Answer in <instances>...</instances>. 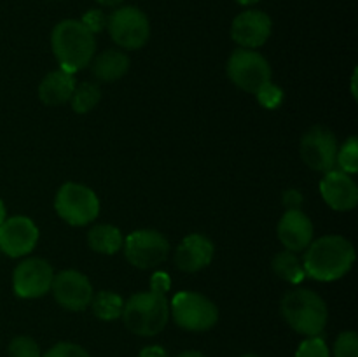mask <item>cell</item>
I'll return each mask as SVG.
<instances>
[{
    "instance_id": "obj_1",
    "label": "cell",
    "mask_w": 358,
    "mask_h": 357,
    "mask_svg": "<svg viewBox=\"0 0 358 357\" xmlns=\"http://www.w3.org/2000/svg\"><path fill=\"white\" fill-rule=\"evenodd\" d=\"M170 276L156 272L150 280V289L136 293L129 298L122 308L124 326L138 336L159 335L170 318V303L166 293L170 289Z\"/></svg>"
},
{
    "instance_id": "obj_2",
    "label": "cell",
    "mask_w": 358,
    "mask_h": 357,
    "mask_svg": "<svg viewBox=\"0 0 358 357\" xmlns=\"http://www.w3.org/2000/svg\"><path fill=\"white\" fill-rule=\"evenodd\" d=\"M355 262V248L352 241L339 234H327L311 241L304 254V272L320 282H332L352 270Z\"/></svg>"
},
{
    "instance_id": "obj_3",
    "label": "cell",
    "mask_w": 358,
    "mask_h": 357,
    "mask_svg": "<svg viewBox=\"0 0 358 357\" xmlns=\"http://www.w3.org/2000/svg\"><path fill=\"white\" fill-rule=\"evenodd\" d=\"M56 59L65 72H77L91 63L96 49L94 35L77 20H63L51 34Z\"/></svg>"
},
{
    "instance_id": "obj_4",
    "label": "cell",
    "mask_w": 358,
    "mask_h": 357,
    "mask_svg": "<svg viewBox=\"0 0 358 357\" xmlns=\"http://www.w3.org/2000/svg\"><path fill=\"white\" fill-rule=\"evenodd\" d=\"M282 315L287 324L304 336H320L327 326L329 310L325 301L311 289H294L282 300Z\"/></svg>"
},
{
    "instance_id": "obj_5",
    "label": "cell",
    "mask_w": 358,
    "mask_h": 357,
    "mask_svg": "<svg viewBox=\"0 0 358 357\" xmlns=\"http://www.w3.org/2000/svg\"><path fill=\"white\" fill-rule=\"evenodd\" d=\"M55 209L65 223L72 226H86L100 214V202L87 186L66 182L56 192Z\"/></svg>"
},
{
    "instance_id": "obj_6",
    "label": "cell",
    "mask_w": 358,
    "mask_h": 357,
    "mask_svg": "<svg viewBox=\"0 0 358 357\" xmlns=\"http://www.w3.org/2000/svg\"><path fill=\"white\" fill-rule=\"evenodd\" d=\"M170 314L185 331H208L219 321V310L212 300L199 293L182 290L171 300Z\"/></svg>"
},
{
    "instance_id": "obj_7",
    "label": "cell",
    "mask_w": 358,
    "mask_h": 357,
    "mask_svg": "<svg viewBox=\"0 0 358 357\" xmlns=\"http://www.w3.org/2000/svg\"><path fill=\"white\" fill-rule=\"evenodd\" d=\"M227 76L240 90L257 93L271 83V66L261 52L240 48L227 59Z\"/></svg>"
},
{
    "instance_id": "obj_8",
    "label": "cell",
    "mask_w": 358,
    "mask_h": 357,
    "mask_svg": "<svg viewBox=\"0 0 358 357\" xmlns=\"http://www.w3.org/2000/svg\"><path fill=\"white\" fill-rule=\"evenodd\" d=\"M107 28L112 41L122 49H140L150 37L149 18L131 6L115 9L107 18Z\"/></svg>"
},
{
    "instance_id": "obj_9",
    "label": "cell",
    "mask_w": 358,
    "mask_h": 357,
    "mask_svg": "<svg viewBox=\"0 0 358 357\" xmlns=\"http://www.w3.org/2000/svg\"><path fill=\"white\" fill-rule=\"evenodd\" d=\"M122 247L126 259L133 266L140 270H152L166 261L170 241L156 230H138L126 237Z\"/></svg>"
},
{
    "instance_id": "obj_10",
    "label": "cell",
    "mask_w": 358,
    "mask_h": 357,
    "mask_svg": "<svg viewBox=\"0 0 358 357\" xmlns=\"http://www.w3.org/2000/svg\"><path fill=\"white\" fill-rule=\"evenodd\" d=\"M55 272L45 259L30 258L16 266L13 273V289L23 300H35L51 290Z\"/></svg>"
},
{
    "instance_id": "obj_11",
    "label": "cell",
    "mask_w": 358,
    "mask_h": 357,
    "mask_svg": "<svg viewBox=\"0 0 358 357\" xmlns=\"http://www.w3.org/2000/svg\"><path fill=\"white\" fill-rule=\"evenodd\" d=\"M336 154L338 140L331 130L313 126L301 139V158L311 170L324 174L334 170Z\"/></svg>"
},
{
    "instance_id": "obj_12",
    "label": "cell",
    "mask_w": 358,
    "mask_h": 357,
    "mask_svg": "<svg viewBox=\"0 0 358 357\" xmlns=\"http://www.w3.org/2000/svg\"><path fill=\"white\" fill-rule=\"evenodd\" d=\"M51 290L59 307L72 312L86 310L94 296L90 279L76 270H65L55 275Z\"/></svg>"
},
{
    "instance_id": "obj_13",
    "label": "cell",
    "mask_w": 358,
    "mask_h": 357,
    "mask_svg": "<svg viewBox=\"0 0 358 357\" xmlns=\"http://www.w3.org/2000/svg\"><path fill=\"white\" fill-rule=\"evenodd\" d=\"M38 227L30 217L14 216L0 224V251L10 258H21L34 251Z\"/></svg>"
},
{
    "instance_id": "obj_14",
    "label": "cell",
    "mask_w": 358,
    "mask_h": 357,
    "mask_svg": "<svg viewBox=\"0 0 358 357\" xmlns=\"http://www.w3.org/2000/svg\"><path fill=\"white\" fill-rule=\"evenodd\" d=\"M271 18L262 10H245L238 14L231 27V37L243 49H255L266 44L271 35Z\"/></svg>"
},
{
    "instance_id": "obj_15",
    "label": "cell",
    "mask_w": 358,
    "mask_h": 357,
    "mask_svg": "<svg viewBox=\"0 0 358 357\" xmlns=\"http://www.w3.org/2000/svg\"><path fill=\"white\" fill-rule=\"evenodd\" d=\"M322 198L331 209L339 212L353 210L358 203V188L352 175L341 170H331L320 182Z\"/></svg>"
},
{
    "instance_id": "obj_16",
    "label": "cell",
    "mask_w": 358,
    "mask_h": 357,
    "mask_svg": "<svg viewBox=\"0 0 358 357\" xmlns=\"http://www.w3.org/2000/svg\"><path fill=\"white\" fill-rule=\"evenodd\" d=\"M278 238L285 251H306L313 241V223L303 210L289 209L278 223Z\"/></svg>"
},
{
    "instance_id": "obj_17",
    "label": "cell",
    "mask_w": 358,
    "mask_h": 357,
    "mask_svg": "<svg viewBox=\"0 0 358 357\" xmlns=\"http://www.w3.org/2000/svg\"><path fill=\"white\" fill-rule=\"evenodd\" d=\"M213 252H215V247L210 238L199 233L189 234L178 245L177 254H175V265L185 273L199 272L212 262Z\"/></svg>"
},
{
    "instance_id": "obj_18",
    "label": "cell",
    "mask_w": 358,
    "mask_h": 357,
    "mask_svg": "<svg viewBox=\"0 0 358 357\" xmlns=\"http://www.w3.org/2000/svg\"><path fill=\"white\" fill-rule=\"evenodd\" d=\"M76 84L73 74L65 72V70L49 72L38 84V98L51 107L63 105L70 100L73 90H76Z\"/></svg>"
},
{
    "instance_id": "obj_19",
    "label": "cell",
    "mask_w": 358,
    "mask_h": 357,
    "mask_svg": "<svg viewBox=\"0 0 358 357\" xmlns=\"http://www.w3.org/2000/svg\"><path fill=\"white\" fill-rule=\"evenodd\" d=\"M129 69V58L119 49H107L94 58L91 72L101 83H114L121 79Z\"/></svg>"
},
{
    "instance_id": "obj_20",
    "label": "cell",
    "mask_w": 358,
    "mask_h": 357,
    "mask_svg": "<svg viewBox=\"0 0 358 357\" xmlns=\"http://www.w3.org/2000/svg\"><path fill=\"white\" fill-rule=\"evenodd\" d=\"M121 231L110 224H96L87 233V245L100 254H115L122 248Z\"/></svg>"
},
{
    "instance_id": "obj_21",
    "label": "cell",
    "mask_w": 358,
    "mask_h": 357,
    "mask_svg": "<svg viewBox=\"0 0 358 357\" xmlns=\"http://www.w3.org/2000/svg\"><path fill=\"white\" fill-rule=\"evenodd\" d=\"M273 270L280 279L287 280L290 284H301L306 279L303 262L296 255V252L282 251L273 258Z\"/></svg>"
},
{
    "instance_id": "obj_22",
    "label": "cell",
    "mask_w": 358,
    "mask_h": 357,
    "mask_svg": "<svg viewBox=\"0 0 358 357\" xmlns=\"http://www.w3.org/2000/svg\"><path fill=\"white\" fill-rule=\"evenodd\" d=\"M90 307L100 321H115L122 315L124 300L112 290H100L93 296Z\"/></svg>"
},
{
    "instance_id": "obj_23",
    "label": "cell",
    "mask_w": 358,
    "mask_h": 357,
    "mask_svg": "<svg viewBox=\"0 0 358 357\" xmlns=\"http://www.w3.org/2000/svg\"><path fill=\"white\" fill-rule=\"evenodd\" d=\"M101 98V91L98 84L94 83H80L76 84L72 97H70V104L77 114H86V112L93 111L98 105Z\"/></svg>"
},
{
    "instance_id": "obj_24",
    "label": "cell",
    "mask_w": 358,
    "mask_h": 357,
    "mask_svg": "<svg viewBox=\"0 0 358 357\" xmlns=\"http://www.w3.org/2000/svg\"><path fill=\"white\" fill-rule=\"evenodd\" d=\"M336 163L339 164L341 172L353 175L358 172V140L355 135L350 136L341 147H338Z\"/></svg>"
},
{
    "instance_id": "obj_25",
    "label": "cell",
    "mask_w": 358,
    "mask_h": 357,
    "mask_svg": "<svg viewBox=\"0 0 358 357\" xmlns=\"http://www.w3.org/2000/svg\"><path fill=\"white\" fill-rule=\"evenodd\" d=\"M9 357H42L41 346L30 336H16L9 343Z\"/></svg>"
},
{
    "instance_id": "obj_26",
    "label": "cell",
    "mask_w": 358,
    "mask_h": 357,
    "mask_svg": "<svg viewBox=\"0 0 358 357\" xmlns=\"http://www.w3.org/2000/svg\"><path fill=\"white\" fill-rule=\"evenodd\" d=\"M296 357H331L329 346L320 336H310L297 349Z\"/></svg>"
},
{
    "instance_id": "obj_27",
    "label": "cell",
    "mask_w": 358,
    "mask_h": 357,
    "mask_svg": "<svg viewBox=\"0 0 358 357\" xmlns=\"http://www.w3.org/2000/svg\"><path fill=\"white\" fill-rule=\"evenodd\" d=\"M334 357H358V336L355 331H345L334 343Z\"/></svg>"
},
{
    "instance_id": "obj_28",
    "label": "cell",
    "mask_w": 358,
    "mask_h": 357,
    "mask_svg": "<svg viewBox=\"0 0 358 357\" xmlns=\"http://www.w3.org/2000/svg\"><path fill=\"white\" fill-rule=\"evenodd\" d=\"M257 100L262 107L266 108H276L283 100V91L273 83H268L264 88L257 91Z\"/></svg>"
},
{
    "instance_id": "obj_29",
    "label": "cell",
    "mask_w": 358,
    "mask_h": 357,
    "mask_svg": "<svg viewBox=\"0 0 358 357\" xmlns=\"http://www.w3.org/2000/svg\"><path fill=\"white\" fill-rule=\"evenodd\" d=\"M42 357H91L83 346L76 345V343H69V342H62L56 343L55 346L48 350Z\"/></svg>"
},
{
    "instance_id": "obj_30",
    "label": "cell",
    "mask_w": 358,
    "mask_h": 357,
    "mask_svg": "<svg viewBox=\"0 0 358 357\" xmlns=\"http://www.w3.org/2000/svg\"><path fill=\"white\" fill-rule=\"evenodd\" d=\"M80 23H83L84 27H86L87 30L94 35L107 27V16H105V14L98 9L87 10V13L83 16V20H80Z\"/></svg>"
},
{
    "instance_id": "obj_31",
    "label": "cell",
    "mask_w": 358,
    "mask_h": 357,
    "mask_svg": "<svg viewBox=\"0 0 358 357\" xmlns=\"http://www.w3.org/2000/svg\"><path fill=\"white\" fill-rule=\"evenodd\" d=\"M283 203L287 205V209H297V206L303 203V196H301L299 191H296V189H289V191H285V195H283Z\"/></svg>"
},
{
    "instance_id": "obj_32",
    "label": "cell",
    "mask_w": 358,
    "mask_h": 357,
    "mask_svg": "<svg viewBox=\"0 0 358 357\" xmlns=\"http://www.w3.org/2000/svg\"><path fill=\"white\" fill-rule=\"evenodd\" d=\"M140 357H170V356H168V352L163 349V346L150 345V346H145V349L140 352Z\"/></svg>"
},
{
    "instance_id": "obj_33",
    "label": "cell",
    "mask_w": 358,
    "mask_h": 357,
    "mask_svg": "<svg viewBox=\"0 0 358 357\" xmlns=\"http://www.w3.org/2000/svg\"><path fill=\"white\" fill-rule=\"evenodd\" d=\"M96 2L100 4V6H105V7H117V6H121L122 0H96Z\"/></svg>"
},
{
    "instance_id": "obj_34",
    "label": "cell",
    "mask_w": 358,
    "mask_h": 357,
    "mask_svg": "<svg viewBox=\"0 0 358 357\" xmlns=\"http://www.w3.org/2000/svg\"><path fill=\"white\" fill-rule=\"evenodd\" d=\"M357 79H358V72L355 70V72H353V76H352V94H353V98H358V91H357Z\"/></svg>"
},
{
    "instance_id": "obj_35",
    "label": "cell",
    "mask_w": 358,
    "mask_h": 357,
    "mask_svg": "<svg viewBox=\"0 0 358 357\" xmlns=\"http://www.w3.org/2000/svg\"><path fill=\"white\" fill-rule=\"evenodd\" d=\"M178 357H205L201 352H196V350H187V352H182Z\"/></svg>"
},
{
    "instance_id": "obj_36",
    "label": "cell",
    "mask_w": 358,
    "mask_h": 357,
    "mask_svg": "<svg viewBox=\"0 0 358 357\" xmlns=\"http://www.w3.org/2000/svg\"><path fill=\"white\" fill-rule=\"evenodd\" d=\"M6 220V206H3V202L0 200V224Z\"/></svg>"
},
{
    "instance_id": "obj_37",
    "label": "cell",
    "mask_w": 358,
    "mask_h": 357,
    "mask_svg": "<svg viewBox=\"0 0 358 357\" xmlns=\"http://www.w3.org/2000/svg\"><path fill=\"white\" fill-rule=\"evenodd\" d=\"M236 2L240 4V6H254V4L261 2V0H236Z\"/></svg>"
},
{
    "instance_id": "obj_38",
    "label": "cell",
    "mask_w": 358,
    "mask_h": 357,
    "mask_svg": "<svg viewBox=\"0 0 358 357\" xmlns=\"http://www.w3.org/2000/svg\"><path fill=\"white\" fill-rule=\"evenodd\" d=\"M241 357H261V356H257V354H243Z\"/></svg>"
}]
</instances>
